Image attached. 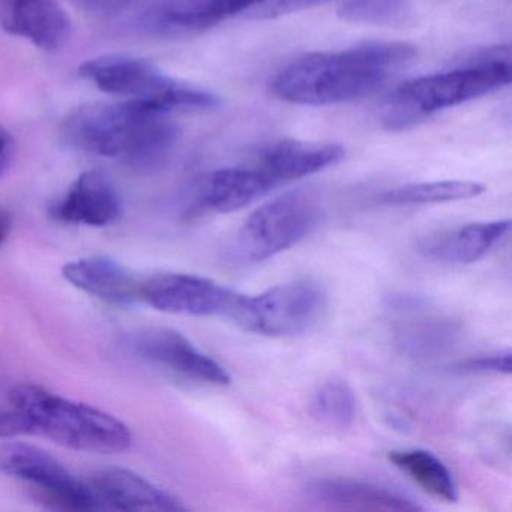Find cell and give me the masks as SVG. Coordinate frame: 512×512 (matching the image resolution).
<instances>
[{
  "mask_svg": "<svg viewBox=\"0 0 512 512\" xmlns=\"http://www.w3.org/2000/svg\"><path fill=\"white\" fill-rule=\"evenodd\" d=\"M337 16L356 25L397 28L412 22V0H346L338 7Z\"/></svg>",
  "mask_w": 512,
  "mask_h": 512,
  "instance_id": "obj_23",
  "label": "cell"
},
{
  "mask_svg": "<svg viewBox=\"0 0 512 512\" xmlns=\"http://www.w3.org/2000/svg\"><path fill=\"white\" fill-rule=\"evenodd\" d=\"M307 494L320 505L362 511H421L410 497L373 482L355 479H319L308 485Z\"/></svg>",
  "mask_w": 512,
  "mask_h": 512,
  "instance_id": "obj_18",
  "label": "cell"
},
{
  "mask_svg": "<svg viewBox=\"0 0 512 512\" xmlns=\"http://www.w3.org/2000/svg\"><path fill=\"white\" fill-rule=\"evenodd\" d=\"M169 115L133 100L86 104L62 121L61 139L85 154L148 163L164 157L178 140V125Z\"/></svg>",
  "mask_w": 512,
  "mask_h": 512,
  "instance_id": "obj_2",
  "label": "cell"
},
{
  "mask_svg": "<svg viewBox=\"0 0 512 512\" xmlns=\"http://www.w3.org/2000/svg\"><path fill=\"white\" fill-rule=\"evenodd\" d=\"M416 55V47L407 43H368L341 52L311 53L283 68L272 80L271 91L298 106L353 103L379 91Z\"/></svg>",
  "mask_w": 512,
  "mask_h": 512,
  "instance_id": "obj_1",
  "label": "cell"
},
{
  "mask_svg": "<svg viewBox=\"0 0 512 512\" xmlns=\"http://www.w3.org/2000/svg\"><path fill=\"white\" fill-rule=\"evenodd\" d=\"M13 230V215L4 206H0V248L7 244Z\"/></svg>",
  "mask_w": 512,
  "mask_h": 512,
  "instance_id": "obj_30",
  "label": "cell"
},
{
  "mask_svg": "<svg viewBox=\"0 0 512 512\" xmlns=\"http://www.w3.org/2000/svg\"><path fill=\"white\" fill-rule=\"evenodd\" d=\"M16 151L13 134L7 128L0 127V178L10 169Z\"/></svg>",
  "mask_w": 512,
  "mask_h": 512,
  "instance_id": "obj_29",
  "label": "cell"
},
{
  "mask_svg": "<svg viewBox=\"0 0 512 512\" xmlns=\"http://www.w3.org/2000/svg\"><path fill=\"white\" fill-rule=\"evenodd\" d=\"M0 473L31 485L53 508L98 509L88 482L77 478L58 458L38 446L23 442L0 443Z\"/></svg>",
  "mask_w": 512,
  "mask_h": 512,
  "instance_id": "obj_8",
  "label": "cell"
},
{
  "mask_svg": "<svg viewBox=\"0 0 512 512\" xmlns=\"http://www.w3.org/2000/svg\"><path fill=\"white\" fill-rule=\"evenodd\" d=\"M98 509L112 511H187V506L136 472L124 467H103L88 479Z\"/></svg>",
  "mask_w": 512,
  "mask_h": 512,
  "instance_id": "obj_11",
  "label": "cell"
},
{
  "mask_svg": "<svg viewBox=\"0 0 512 512\" xmlns=\"http://www.w3.org/2000/svg\"><path fill=\"white\" fill-rule=\"evenodd\" d=\"M511 79V47L485 50L463 67L398 86L383 107L382 124L389 131L409 130L434 113L493 94Z\"/></svg>",
  "mask_w": 512,
  "mask_h": 512,
  "instance_id": "obj_3",
  "label": "cell"
},
{
  "mask_svg": "<svg viewBox=\"0 0 512 512\" xmlns=\"http://www.w3.org/2000/svg\"><path fill=\"white\" fill-rule=\"evenodd\" d=\"M29 434H34V428L25 413L13 406L0 409V439H16Z\"/></svg>",
  "mask_w": 512,
  "mask_h": 512,
  "instance_id": "obj_27",
  "label": "cell"
},
{
  "mask_svg": "<svg viewBox=\"0 0 512 512\" xmlns=\"http://www.w3.org/2000/svg\"><path fill=\"white\" fill-rule=\"evenodd\" d=\"M253 0H167L149 17L161 34H200L224 20L244 16Z\"/></svg>",
  "mask_w": 512,
  "mask_h": 512,
  "instance_id": "obj_19",
  "label": "cell"
},
{
  "mask_svg": "<svg viewBox=\"0 0 512 512\" xmlns=\"http://www.w3.org/2000/svg\"><path fill=\"white\" fill-rule=\"evenodd\" d=\"M485 191V185L475 181H436L403 185L386 191L379 197L383 205H437L475 199Z\"/></svg>",
  "mask_w": 512,
  "mask_h": 512,
  "instance_id": "obj_22",
  "label": "cell"
},
{
  "mask_svg": "<svg viewBox=\"0 0 512 512\" xmlns=\"http://www.w3.org/2000/svg\"><path fill=\"white\" fill-rule=\"evenodd\" d=\"M388 458L425 493L443 502H457L458 488L454 475L433 452L425 449H398L389 452Z\"/></svg>",
  "mask_w": 512,
  "mask_h": 512,
  "instance_id": "obj_21",
  "label": "cell"
},
{
  "mask_svg": "<svg viewBox=\"0 0 512 512\" xmlns=\"http://www.w3.org/2000/svg\"><path fill=\"white\" fill-rule=\"evenodd\" d=\"M458 368L466 373H511V352L491 353V355L479 356V358H470L467 361L458 364Z\"/></svg>",
  "mask_w": 512,
  "mask_h": 512,
  "instance_id": "obj_26",
  "label": "cell"
},
{
  "mask_svg": "<svg viewBox=\"0 0 512 512\" xmlns=\"http://www.w3.org/2000/svg\"><path fill=\"white\" fill-rule=\"evenodd\" d=\"M0 25L46 52L61 49L71 37L70 17L58 0H0Z\"/></svg>",
  "mask_w": 512,
  "mask_h": 512,
  "instance_id": "obj_12",
  "label": "cell"
},
{
  "mask_svg": "<svg viewBox=\"0 0 512 512\" xmlns=\"http://www.w3.org/2000/svg\"><path fill=\"white\" fill-rule=\"evenodd\" d=\"M511 230V221H479L442 230L422 239L419 250L427 259L466 266L484 259Z\"/></svg>",
  "mask_w": 512,
  "mask_h": 512,
  "instance_id": "obj_14",
  "label": "cell"
},
{
  "mask_svg": "<svg viewBox=\"0 0 512 512\" xmlns=\"http://www.w3.org/2000/svg\"><path fill=\"white\" fill-rule=\"evenodd\" d=\"M323 2L326 0H253L244 17L250 20L277 19L287 14L310 10Z\"/></svg>",
  "mask_w": 512,
  "mask_h": 512,
  "instance_id": "obj_25",
  "label": "cell"
},
{
  "mask_svg": "<svg viewBox=\"0 0 512 512\" xmlns=\"http://www.w3.org/2000/svg\"><path fill=\"white\" fill-rule=\"evenodd\" d=\"M10 404L25 413L34 434L77 451L119 454L133 443L130 428L110 413L68 400L49 389L22 383L10 391Z\"/></svg>",
  "mask_w": 512,
  "mask_h": 512,
  "instance_id": "obj_4",
  "label": "cell"
},
{
  "mask_svg": "<svg viewBox=\"0 0 512 512\" xmlns=\"http://www.w3.org/2000/svg\"><path fill=\"white\" fill-rule=\"evenodd\" d=\"M118 190L104 173L91 170L76 179L64 197L53 203L50 215L61 223L107 227L121 217Z\"/></svg>",
  "mask_w": 512,
  "mask_h": 512,
  "instance_id": "obj_13",
  "label": "cell"
},
{
  "mask_svg": "<svg viewBox=\"0 0 512 512\" xmlns=\"http://www.w3.org/2000/svg\"><path fill=\"white\" fill-rule=\"evenodd\" d=\"M320 223V206L311 194L292 191L263 203L236 233L232 253L238 262L259 263L295 247Z\"/></svg>",
  "mask_w": 512,
  "mask_h": 512,
  "instance_id": "obj_6",
  "label": "cell"
},
{
  "mask_svg": "<svg viewBox=\"0 0 512 512\" xmlns=\"http://www.w3.org/2000/svg\"><path fill=\"white\" fill-rule=\"evenodd\" d=\"M241 293L199 275L160 272L142 275L140 302L163 313L232 319Z\"/></svg>",
  "mask_w": 512,
  "mask_h": 512,
  "instance_id": "obj_9",
  "label": "cell"
},
{
  "mask_svg": "<svg viewBox=\"0 0 512 512\" xmlns=\"http://www.w3.org/2000/svg\"><path fill=\"white\" fill-rule=\"evenodd\" d=\"M80 76L100 91L127 100L140 101L154 109H215L217 95L185 85L158 70L152 62L133 56H101L82 64Z\"/></svg>",
  "mask_w": 512,
  "mask_h": 512,
  "instance_id": "obj_5",
  "label": "cell"
},
{
  "mask_svg": "<svg viewBox=\"0 0 512 512\" xmlns=\"http://www.w3.org/2000/svg\"><path fill=\"white\" fill-rule=\"evenodd\" d=\"M424 301L400 311L410 314V319L397 332V346L410 358L427 359L442 355L451 349L460 337L461 328L452 319L422 314Z\"/></svg>",
  "mask_w": 512,
  "mask_h": 512,
  "instance_id": "obj_20",
  "label": "cell"
},
{
  "mask_svg": "<svg viewBox=\"0 0 512 512\" xmlns=\"http://www.w3.org/2000/svg\"><path fill=\"white\" fill-rule=\"evenodd\" d=\"M326 308L325 287L313 278H296L256 296H242L232 320L262 337L295 338L311 331Z\"/></svg>",
  "mask_w": 512,
  "mask_h": 512,
  "instance_id": "obj_7",
  "label": "cell"
},
{
  "mask_svg": "<svg viewBox=\"0 0 512 512\" xmlns=\"http://www.w3.org/2000/svg\"><path fill=\"white\" fill-rule=\"evenodd\" d=\"M131 344L140 358L170 373L209 385L227 386L232 382L220 362L206 355L176 329H143L134 335Z\"/></svg>",
  "mask_w": 512,
  "mask_h": 512,
  "instance_id": "obj_10",
  "label": "cell"
},
{
  "mask_svg": "<svg viewBox=\"0 0 512 512\" xmlns=\"http://www.w3.org/2000/svg\"><path fill=\"white\" fill-rule=\"evenodd\" d=\"M62 275L77 289L106 304L131 305L140 302V281L130 269L110 257H83L67 263Z\"/></svg>",
  "mask_w": 512,
  "mask_h": 512,
  "instance_id": "obj_15",
  "label": "cell"
},
{
  "mask_svg": "<svg viewBox=\"0 0 512 512\" xmlns=\"http://www.w3.org/2000/svg\"><path fill=\"white\" fill-rule=\"evenodd\" d=\"M82 10L95 16H115L121 13L130 0H74Z\"/></svg>",
  "mask_w": 512,
  "mask_h": 512,
  "instance_id": "obj_28",
  "label": "cell"
},
{
  "mask_svg": "<svg viewBox=\"0 0 512 512\" xmlns=\"http://www.w3.org/2000/svg\"><path fill=\"white\" fill-rule=\"evenodd\" d=\"M344 155L343 146L335 143L281 140L263 152L257 167L280 187L329 169L343 161Z\"/></svg>",
  "mask_w": 512,
  "mask_h": 512,
  "instance_id": "obj_16",
  "label": "cell"
},
{
  "mask_svg": "<svg viewBox=\"0 0 512 512\" xmlns=\"http://www.w3.org/2000/svg\"><path fill=\"white\" fill-rule=\"evenodd\" d=\"M311 413L320 424L334 430L352 427L356 416V398L352 388L343 380L323 383L311 400Z\"/></svg>",
  "mask_w": 512,
  "mask_h": 512,
  "instance_id": "obj_24",
  "label": "cell"
},
{
  "mask_svg": "<svg viewBox=\"0 0 512 512\" xmlns=\"http://www.w3.org/2000/svg\"><path fill=\"white\" fill-rule=\"evenodd\" d=\"M275 188L274 182L257 166L217 170L203 184L197 208L232 214L268 196Z\"/></svg>",
  "mask_w": 512,
  "mask_h": 512,
  "instance_id": "obj_17",
  "label": "cell"
}]
</instances>
